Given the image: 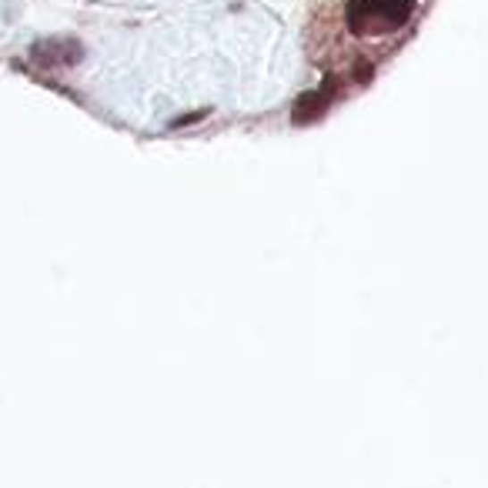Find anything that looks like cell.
<instances>
[{
    "label": "cell",
    "mask_w": 488,
    "mask_h": 488,
    "mask_svg": "<svg viewBox=\"0 0 488 488\" xmlns=\"http://www.w3.org/2000/svg\"><path fill=\"white\" fill-rule=\"evenodd\" d=\"M415 11V0H348V27L355 34L399 30Z\"/></svg>",
    "instance_id": "obj_1"
},
{
    "label": "cell",
    "mask_w": 488,
    "mask_h": 488,
    "mask_svg": "<svg viewBox=\"0 0 488 488\" xmlns=\"http://www.w3.org/2000/svg\"><path fill=\"white\" fill-rule=\"evenodd\" d=\"M30 57L38 64H74L80 57V44H74V40H44L30 51Z\"/></svg>",
    "instance_id": "obj_2"
}]
</instances>
